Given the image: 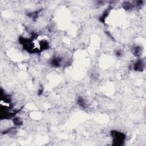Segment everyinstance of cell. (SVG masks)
I'll return each mask as SVG.
<instances>
[{
	"label": "cell",
	"mask_w": 146,
	"mask_h": 146,
	"mask_svg": "<svg viewBox=\"0 0 146 146\" xmlns=\"http://www.w3.org/2000/svg\"><path fill=\"white\" fill-rule=\"evenodd\" d=\"M111 136L113 139V144L115 146H120L124 144V140L126 139L125 134L119 131H112L111 132Z\"/></svg>",
	"instance_id": "cell-1"
},
{
	"label": "cell",
	"mask_w": 146,
	"mask_h": 146,
	"mask_svg": "<svg viewBox=\"0 0 146 146\" xmlns=\"http://www.w3.org/2000/svg\"><path fill=\"white\" fill-rule=\"evenodd\" d=\"M133 69L135 71H143L145 69V62L142 59H139L134 63Z\"/></svg>",
	"instance_id": "cell-2"
},
{
	"label": "cell",
	"mask_w": 146,
	"mask_h": 146,
	"mask_svg": "<svg viewBox=\"0 0 146 146\" xmlns=\"http://www.w3.org/2000/svg\"><path fill=\"white\" fill-rule=\"evenodd\" d=\"M142 52V49L140 46H136L134 49V53L136 57L140 56Z\"/></svg>",
	"instance_id": "cell-3"
},
{
	"label": "cell",
	"mask_w": 146,
	"mask_h": 146,
	"mask_svg": "<svg viewBox=\"0 0 146 146\" xmlns=\"http://www.w3.org/2000/svg\"><path fill=\"white\" fill-rule=\"evenodd\" d=\"M13 123H14V125L16 126H19L22 124V120H21V118L15 117L13 118Z\"/></svg>",
	"instance_id": "cell-4"
},
{
	"label": "cell",
	"mask_w": 146,
	"mask_h": 146,
	"mask_svg": "<svg viewBox=\"0 0 146 146\" xmlns=\"http://www.w3.org/2000/svg\"><path fill=\"white\" fill-rule=\"evenodd\" d=\"M77 102H78V104L82 107H85L86 106V101L85 100V99H83V98L79 97L78 99Z\"/></svg>",
	"instance_id": "cell-5"
},
{
	"label": "cell",
	"mask_w": 146,
	"mask_h": 146,
	"mask_svg": "<svg viewBox=\"0 0 146 146\" xmlns=\"http://www.w3.org/2000/svg\"><path fill=\"white\" fill-rule=\"evenodd\" d=\"M122 54V52L120 51V50H117V51H116V55H117V56H118V57L121 56Z\"/></svg>",
	"instance_id": "cell-6"
}]
</instances>
